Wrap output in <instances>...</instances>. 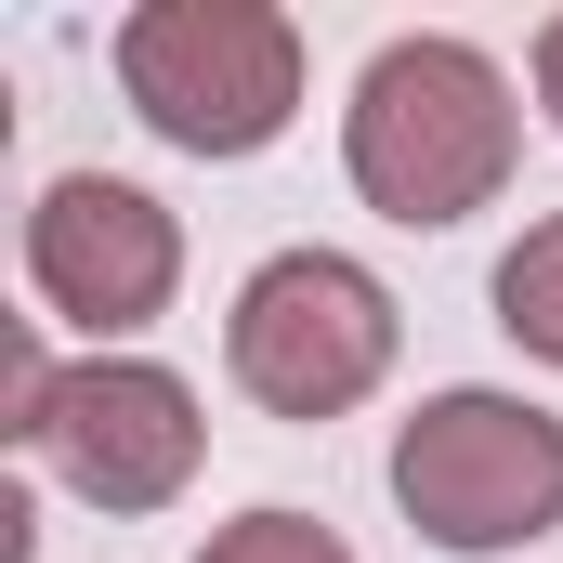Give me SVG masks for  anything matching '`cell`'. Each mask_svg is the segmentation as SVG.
Returning a JSON list of instances; mask_svg holds the SVG:
<instances>
[{
    "label": "cell",
    "mask_w": 563,
    "mask_h": 563,
    "mask_svg": "<svg viewBox=\"0 0 563 563\" xmlns=\"http://www.w3.org/2000/svg\"><path fill=\"white\" fill-rule=\"evenodd\" d=\"M511 157H525L511 66H498L485 40H445V26L380 40L367 79H354V106H341V170H354V197H367L380 223H407V236H445V223L498 210Z\"/></svg>",
    "instance_id": "cell-1"
},
{
    "label": "cell",
    "mask_w": 563,
    "mask_h": 563,
    "mask_svg": "<svg viewBox=\"0 0 563 563\" xmlns=\"http://www.w3.org/2000/svg\"><path fill=\"white\" fill-rule=\"evenodd\" d=\"M13 445L53 459L92 511H170L210 459V420H197V380H170L157 354H79L53 367L40 328L13 341Z\"/></svg>",
    "instance_id": "cell-2"
},
{
    "label": "cell",
    "mask_w": 563,
    "mask_h": 563,
    "mask_svg": "<svg viewBox=\"0 0 563 563\" xmlns=\"http://www.w3.org/2000/svg\"><path fill=\"white\" fill-rule=\"evenodd\" d=\"M119 92L184 157H263L301 119V26L276 0H144L119 13Z\"/></svg>",
    "instance_id": "cell-3"
},
{
    "label": "cell",
    "mask_w": 563,
    "mask_h": 563,
    "mask_svg": "<svg viewBox=\"0 0 563 563\" xmlns=\"http://www.w3.org/2000/svg\"><path fill=\"white\" fill-rule=\"evenodd\" d=\"M394 511L432 551H525V538H551L563 525V420L498 394V380L420 394L407 432H394Z\"/></svg>",
    "instance_id": "cell-4"
},
{
    "label": "cell",
    "mask_w": 563,
    "mask_h": 563,
    "mask_svg": "<svg viewBox=\"0 0 563 563\" xmlns=\"http://www.w3.org/2000/svg\"><path fill=\"white\" fill-rule=\"evenodd\" d=\"M394 341H407V314H394V288L354 250H276L236 288V314H223V367H236V394L263 420H341V407H367L394 380Z\"/></svg>",
    "instance_id": "cell-5"
},
{
    "label": "cell",
    "mask_w": 563,
    "mask_h": 563,
    "mask_svg": "<svg viewBox=\"0 0 563 563\" xmlns=\"http://www.w3.org/2000/svg\"><path fill=\"white\" fill-rule=\"evenodd\" d=\"M26 288H40L53 328H79L92 354H119L184 288V223L144 184H119V170H53L40 210H26Z\"/></svg>",
    "instance_id": "cell-6"
},
{
    "label": "cell",
    "mask_w": 563,
    "mask_h": 563,
    "mask_svg": "<svg viewBox=\"0 0 563 563\" xmlns=\"http://www.w3.org/2000/svg\"><path fill=\"white\" fill-rule=\"evenodd\" d=\"M498 328H511L538 367H563V210H538V223L498 250Z\"/></svg>",
    "instance_id": "cell-7"
},
{
    "label": "cell",
    "mask_w": 563,
    "mask_h": 563,
    "mask_svg": "<svg viewBox=\"0 0 563 563\" xmlns=\"http://www.w3.org/2000/svg\"><path fill=\"white\" fill-rule=\"evenodd\" d=\"M197 563H354L314 511H236V525H210V551Z\"/></svg>",
    "instance_id": "cell-8"
},
{
    "label": "cell",
    "mask_w": 563,
    "mask_h": 563,
    "mask_svg": "<svg viewBox=\"0 0 563 563\" xmlns=\"http://www.w3.org/2000/svg\"><path fill=\"white\" fill-rule=\"evenodd\" d=\"M538 106H551V132H563V13L538 26Z\"/></svg>",
    "instance_id": "cell-9"
}]
</instances>
